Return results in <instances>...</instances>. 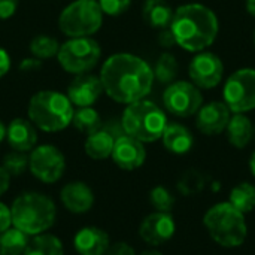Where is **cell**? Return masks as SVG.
Segmentation results:
<instances>
[{
  "label": "cell",
  "instance_id": "cell-21",
  "mask_svg": "<svg viewBox=\"0 0 255 255\" xmlns=\"http://www.w3.org/2000/svg\"><path fill=\"white\" fill-rule=\"evenodd\" d=\"M173 15L175 12L172 6L164 0H146L142 9V18L145 24L158 30L169 28Z\"/></svg>",
  "mask_w": 255,
  "mask_h": 255
},
{
  "label": "cell",
  "instance_id": "cell-25",
  "mask_svg": "<svg viewBox=\"0 0 255 255\" xmlns=\"http://www.w3.org/2000/svg\"><path fill=\"white\" fill-rule=\"evenodd\" d=\"M72 124L73 127L90 136L96 131H99L102 128V118L99 115V112L96 109H93L91 106L88 108H78L75 112H73V118H72Z\"/></svg>",
  "mask_w": 255,
  "mask_h": 255
},
{
  "label": "cell",
  "instance_id": "cell-19",
  "mask_svg": "<svg viewBox=\"0 0 255 255\" xmlns=\"http://www.w3.org/2000/svg\"><path fill=\"white\" fill-rule=\"evenodd\" d=\"M75 250L79 255H105L109 250V236L97 227L81 229L73 239Z\"/></svg>",
  "mask_w": 255,
  "mask_h": 255
},
{
  "label": "cell",
  "instance_id": "cell-35",
  "mask_svg": "<svg viewBox=\"0 0 255 255\" xmlns=\"http://www.w3.org/2000/svg\"><path fill=\"white\" fill-rule=\"evenodd\" d=\"M105 255H136V253H134V250L128 244L118 242V244L109 247V250L106 251Z\"/></svg>",
  "mask_w": 255,
  "mask_h": 255
},
{
  "label": "cell",
  "instance_id": "cell-7",
  "mask_svg": "<svg viewBox=\"0 0 255 255\" xmlns=\"http://www.w3.org/2000/svg\"><path fill=\"white\" fill-rule=\"evenodd\" d=\"M103 22V12L97 0H75L58 16L60 31L72 37H90Z\"/></svg>",
  "mask_w": 255,
  "mask_h": 255
},
{
  "label": "cell",
  "instance_id": "cell-12",
  "mask_svg": "<svg viewBox=\"0 0 255 255\" xmlns=\"http://www.w3.org/2000/svg\"><path fill=\"white\" fill-rule=\"evenodd\" d=\"M188 73L197 88L209 90L215 88L221 82L224 75V64L218 55L212 52H200L191 60Z\"/></svg>",
  "mask_w": 255,
  "mask_h": 255
},
{
  "label": "cell",
  "instance_id": "cell-41",
  "mask_svg": "<svg viewBox=\"0 0 255 255\" xmlns=\"http://www.w3.org/2000/svg\"><path fill=\"white\" fill-rule=\"evenodd\" d=\"M247 10L255 16V0H247Z\"/></svg>",
  "mask_w": 255,
  "mask_h": 255
},
{
  "label": "cell",
  "instance_id": "cell-28",
  "mask_svg": "<svg viewBox=\"0 0 255 255\" xmlns=\"http://www.w3.org/2000/svg\"><path fill=\"white\" fill-rule=\"evenodd\" d=\"M152 72H154V79H157L158 82L172 84L179 72V64L176 57L170 52H163L158 57L155 63V69Z\"/></svg>",
  "mask_w": 255,
  "mask_h": 255
},
{
  "label": "cell",
  "instance_id": "cell-9",
  "mask_svg": "<svg viewBox=\"0 0 255 255\" xmlns=\"http://www.w3.org/2000/svg\"><path fill=\"white\" fill-rule=\"evenodd\" d=\"M224 103L235 114H245L255 109V69H239L226 82Z\"/></svg>",
  "mask_w": 255,
  "mask_h": 255
},
{
  "label": "cell",
  "instance_id": "cell-14",
  "mask_svg": "<svg viewBox=\"0 0 255 255\" xmlns=\"http://www.w3.org/2000/svg\"><path fill=\"white\" fill-rule=\"evenodd\" d=\"M111 157L120 169L134 170L145 163L146 151L140 140L128 134H123L115 139Z\"/></svg>",
  "mask_w": 255,
  "mask_h": 255
},
{
  "label": "cell",
  "instance_id": "cell-8",
  "mask_svg": "<svg viewBox=\"0 0 255 255\" xmlns=\"http://www.w3.org/2000/svg\"><path fill=\"white\" fill-rule=\"evenodd\" d=\"M102 57V48L93 37H72L60 45L57 60L72 75H82L94 69Z\"/></svg>",
  "mask_w": 255,
  "mask_h": 255
},
{
  "label": "cell",
  "instance_id": "cell-10",
  "mask_svg": "<svg viewBox=\"0 0 255 255\" xmlns=\"http://www.w3.org/2000/svg\"><path fill=\"white\" fill-rule=\"evenodd\" d=\"M28 169L39 181L54 184L64 173L66 158L54 145H40L31 149V154L28 155Z\"/></svg>",
  "mask_w": 255,
  "mask_h": 255
},
{
  "label": "cell",
  "instance_id": "cell-39",
  "mask_svg": "<svg viewBox=\"0 0 255 255\" xmlns=\"http://www.w3.org/2000/svg\"><path fill=\"white\" fill-rule=\"evenodd\" d=\"M10 69V57L6 49L0 48V78H3Z\"/></svg>",
  "mask_w": 255,
  "mask_h": 255
},
{
  "label": "cell",
  "instance_id": "cell-33",
  "mask_svg": "<svg viewBox=\"0 0 255 255\" xmlns=\"http://www.w3.org/2000/svg\"><path fill=\"white\" fill-rule=\"evenodd\" d=\"M103 13L111 16H118L127 12L131 4V0H97Z\"/></svg>",
  "mask_w": 255,
  "mask_h": 255
},
{
  "label": "cell",
  "instance_id": "cell-5",
  "mask_svg": "<svg viewBox=\"0 0 255 255\" xmlns=\"http://www.w3.org/2000/svg\"><path fill=\"white\" fill-rule=\"evenodd\" d=\"M209 236L224 248L241 247L248 235L245 215L230 202L212 206L203 218Z\"/></svg>",
  "mask_w": 255,
  "mask_h": 255
},
{
  "label": "cell",
  "instance_id": "cell-11",
  "mask_svg": "<svg viewBox=\"0 0 255 255\" xmlns=\"http://www.w3.org/2000/svg\"><path fill=\"white\" fill-rule=\"evenodd\" d=\"M164 108L181 118L191 117L197 114V111L203 105V96L200 90L187 81H178L170 84L163 94Z\"/></svg>",
  "mask_w": 255,
  "mask_h": 255
},
{
  "label": "cell",
  "instance_id": "cell-23",
  "mask_svg": "<svg viewBox=\"0 0 255 255\" xmlns=\"http://www.w3.org/2000/svg\"><path fill=\"white\" fill-rule=\"evenodd\" d=\"M115 137L106 131L105 128H100L99 131L90 134L85 140V152L93 160H105L112 155Z\"/></svg>",
  "mask_w": 255,
  "mask_h": 255
},
{
  "label": "cell",
  "instance_id": "cell-6",
  "mask_svg": "<svg viewBox=\"0 0 255 255\" xmlns=\"http://www.w3.org/2000/svg\"><path fill=\"white\" fill-rule=\"evenodd\" d=\"M126 134L143 142H155L161 139L167 126L166 114L155 103L149 100H139L130 103L121 118Z\"/></svg>",
  "mask_w": 255,
  "mask_h": 255
},
{
  "label": "cell",
  "instance_id": "cell-22",
  "mask_svg": "<svg viewBox=\"0 0 255 255\" xmlns=\"http://www.w3.org/2000/svg\"><path fill=\"white\" fill-rule=\"evenodd\" d=\"M227 139L235 148H245L253 140L254 126L245 114H235L227 124Z\"/></svg>",
  "mask_w": 255,
  "mask_h": 255
},
{
  "label": "cell",
  "instance_id": "cell-17",
  "mask_svg": "<svg viewBox=\"0 0 255 255\" xmlns=\"http://www.w3.org/2000/svg\"><path fill=\"white\" fill-rule=\"evenodd\" d=\"M6 139L12 149L19 152L31 151L37 142V133L31 121L15 118L6 127Z\"/></svg>",
  "mask_w": 255,
  "mask_h": 255
},
{
  "label": "cell",
  "instance_id": "cell-13",
  "mask_svg": "<svg viewBox=\"0 0 255 255\" xmlns=\"http://www.w3.org/2000/svg\"><path fill=\"white\" fill-rule=\"evenodd\" d=\"M103 85L99 76L82 73L76 75V78L67 87V97L73 106L88 108L93 106L102 96Z\"/></svg>",
  "mask_w": 255,
  "mask_h": 255
},
{
  "label": "cell",
  "instance_id": "cell-43",
  "mask_svg": "<svg viewBox=\"0 0 255 255\" xmlns=\"http://www.w3.org/2000/svg\"><path fill=\"white\" fill-rule=\"evenodd\" d=\"M4 137H6V127H4V124L0 121V142H1Z\"/></svg>",
  "mask_w": 255,
  "mask_h": 255
},
{
  "label": "cell",
  "instance_id": "cell-2",
  "mask_svg": "<svg viewBox=\"0 0 255 255\" xmlns=\"http://www.w3.org/2000/svg\"><path fill=\"white\" fill-rule=\"evenodd\" d=\"M170 30L176 45L190 52H202L218 36V18L208 6L184 4L175 10Z\"/></svg>",
  "mask_w": 255,
  "mask_h": 255
},
{
  "label": "cell",
  "instance_id": "cell-15",
  "mask_svg": "<svg viewBox=\"0 0 255 255\" xmlns=\"http://www.w3.org/2000/svg\"><path fill=\"white\" fill-rule=\"evenodd\" d=\"M230 118L232 111L224 102H211L208 105H202V108L197 111L196 126L203 134L215 136L227 128Z\"/></svg>",
  "mask_w": 255,
  "mask_h": 255
},
{
  "label": "cell",
  "instance_id": "cell-36",
  "mask_svg": "<svg viewBox=\"0 0 255 255\" xmlns=\"http://www.w3.org/2000/svg\"><path fill=\"white\" fill-rule=\"evenodd\" d=\"M10 224H12L10 209L4 203H0V233L7 230L10 227Z\"/></svg>",
  "mask_w": 255,
  "mask_h": 255
},
{
  "label": "cell",
  "instance_id": "cell-29",
  "mask_svg": "<svg viewBox=\"0 0 255 255\" xmlns=\"http://www.w3.org/2000/svg\"><path fill=\"white\" fill-rule=\"evenodd\" d=\"M60 49V43L55 37L46 36V34H39L31 39L30 42V52L33 57L39 60H48L52 57H57Z\"/></svg>",
  "mask_w": 255,
  "mask_h": 255
},
{
  "label": "cell",
  "instance_id": "cell-30",
  "mask_svg": "<svg viewBox=\"0 0 255 255\" xmlns=\"http://www.w3.org/2000/svg\"><path fill=\"white\" fill-rule=\"evenodd\" d=\"M1 167L9 173V176H19L28 169V155L19 151L9 152L4 155Z\"/></svg>",
  "mask_w": 255,
  "mask_h": 255
},
{
  "label": "cell",
  "instance_id": "cell-44",
  "mask_svg": "<svg viewBox=\"0 0 255 255\" xmlns=\"http://www.w3.org/2000/svg\"><path fill=\"white\" fill-rule=\"evenodd\" d=\"M140 255H163L161 253H158V251H145V253H142Z\"/></svg>",
  "mask_w": 255,
  "mask_h": 255
},
{
  "label": "cell",
  "instance_id": "cell-4",
  "mask_svg": "<svg viewBox=\"0 0 255 255\" xmlns=\"http://www.w3.org/2000/svg\"><path fill=\"white\" fill-rule=\"evenodd\" d=\"M12 224L27 236H37L52 227L57 215L54 202L40 193H24L10 208Z\"/></svg>",
  "mask_w": 255,
  "mask_h": 255
},
{
  "label": "cell",
  "instance_id": "cell-16",
  "mask_svg": "<svg viewBox=\"0 0 255 255\" xmlns=\"http://www.w3.org/2000/svg\"><path fill=\"white\" fill-rule=\"evenodd\" d=\"M139 235L146 244L158 247L173 238L175 221L170 214L154 212L142 221L139 227Z\"/></svg>",
  "mask_w": 255,
  "mask_h": 255
},
{
  "label": "cell",
  "instance_id": "cell-32",
  "mask_svg": "<svg viewBox=\"0 0 255 255\" xmlns=\"http://www.w3.org/2000/svg\"><path fill=\"white\" fill-rule=\"evenodd\" d=\"M149 202L157 209V212H166V214H170V211L173 209V205H175V199L170 194V191L161 185L151 190Z\"/></svg>",
  "mask_w": 255,
  "mask_h": 255
},
{
  "label": "cell",
  "instance_id": "cell-1",
  "mask_svg": "<svg viewBox=\"0 0 255 255\" xmlns=\"http://www.w3.org/2000/svg\"><path fill=\"white\" fill-rule=\"evenodd\" d=\"M99 78L108 97L118 103L130 105L151 93L154 72L140 57L120 52L103 63Z\"/></svg>",
  "mask_w": 255,
  "mask_h": 255
},
{
  "label": "cell",
  "instance_id": "cell-45",
  "mask_svg": "<svg viewBox=\"0 0 255 255\" xmlns=\"http://www.w3.org/2000/svg\"><path fill=\"white\" fill-rule=\"evenodd\" d=\"M253 139L255 140V126H254V131H253Z\"/></svg>",
  "mask_w": 255,
  "mask_h": 255
},
{
  "label": "cell",
  "instance_id": "cell-20",
  "mask_svg": "<svg viewBox=\"0 0 255 255\" xmlns=\"http://www.w3.org/2000/svg\"><path fill=\"white\" fill-rule=\"evenodd\" d=\"M163 145L167 151L182 155L187 154L193 145H194V136L193 133L182 124L173 123V124H167L164 131H163Z\"/></svg>",
  "mask_w": 255,
  "mask_h": 255
},
{
  "label": "cell",
  "instance_id": "cell-38",
  "mask_svg": "<svg viewBox=\"0 0 255 255\" xmlns=\"http://www.w3.org/2000/svg\"><path fill=\"white\" fill-rule=\"evenodd\" d=\"M158 42H160V45L164 46V48H170V46L176 45V40H175V36H173L170 27L161 30V33H160V36H158Z\"/></svg>",
  "mask_w": 255,
  "mask_h": 255
},
{
  "label": "cell",
  "instance_id": "cell-3",
  "mask_svg": "<svg viewBox=\"0 0 255 255\" xmlns=\"http://www.w3.org/2000/svg\"><path fill=\"white\" fill-rule=\"evenodd\" d=\"M73 105L63 93L43 90L31 96L28 102L30 121L46 133L64 130L73 118Z\"/></svg>",
  "mask_w": 255,
  "mask_h": 255
},
{
  "label": "cell",
  "instance_id": "cell-26",
  "mask_svg": "<svg viewBox=\"0 0 255 255\" xmlns=\"http://www.w3.org/2000/svg\"><path fill=\"white\" fill-rule=\"evenodd\" d=\"M24 255H64V250L58 238L42 233L28 242Z\"/></svg>",
  "mask_w": 255,
  "mask_h": 255
},
{
  "label": "cell",
  "instance_id": "cell-46",
  "mask_svg": "<svg viewBox=\"0 0 255 255\" xmlns=\"http://www.w3.org/2000/svg\"><path fill=\"white\" fill-rule=\"evenodd\" d=\"M254 45H255V30H254Z\"/></svg>",
  "mask_w": 255,
  "mask_h": 255
},
{
  "label": "cell",
  "instance_id": "cell-31",
  "mask_svg": "<svg viewBox=\"0 0 255 255\" xmlns=\"http://www.w3.org/2000/svg\"><path fill=\"white\" fill-rule=\"evenodd\" d=\"M203 187H205V176L197 170L187 172L178 182L179 191L185 196H193L196 193H200Z\"/></svg>",
  "mask_w": 255,
  "mask_h": 255
},
{
  "label": "cell",
  "instance_id": "cell-18",
  "mask_svg": "<svg viewBox=\"0 0 255 255\" xmlns=\"http://www.w3.org/2000/svg\"><path fill=\"white\" fill-rule=\"evenodd\" d=\"M61 202L72 214H85L94 205V194L84 182H70L61 190Z\"/></svg>",
  "mask_w": 255,
  "mask_h": 255
},
{
  "label": "cell",
  "instance_id": "cell-27",
  "mask_svg": "<svg viewBox=\"0 0 255 255\" xmlns=\"http://www.w3.org/2000/svg\"><path fill=\"white\" fill-rule=\"evenodd\" d=\"M230 203L242 214L251 212L255 208V187L250 182L238 184L230 193Z\"/></svg>",
  "mask_w": 255,
  "mask_h": 255
},
{
  "label": "cell",
  "instance_id": "cell-34",
  "mask_svg": "<svg viewBox=\"0 0 255 255\" xmlns=\"http://www.w3.org/2000/svg\"><path fill=\"white\" fill-rule=\"evenodd\" d=\"M19 0H0V19H9L15 15Z\"/></svg>",
  "mask_w": 255,
  "mask_h": 255
},
{
  "label": "cell",
  "instance_id": "cell-40",
  "mask_svg": "<svg viewBox=\"0 0 255 255\" xmlns=\"http://www.w3.org/2000/svg\"><path fill=\"white\" fill-rule=\"evenodd\" d=\"M9 182H10L9 173L0 166V196L6 193V190L9 188Z\"/></svg>",
  "mask_w": 255,
  "mask_h": 255
},
{
  "label": "cell",
  "instance_id": "cell-42",
  "mask_svg": "<svg viewBox=\"0 0 255 255\" xmlns=\"http://www.w3.org/2000/svg\"><path fill=\"white\" fill-rule=\"evenodd\" d=\"M250 169H251V173L255 176V151L251 155V160H250Z\"/></svg>",
  "mask_w": 255,
  "mask_h": 255
},
{
  "label": "cell",
  "instance_id": "cell-37",
  "mask_svg": "<svg viewBox=\"0 0 255 255\" xmlns=\"http://www.w3.org/2000/svg\"><path fill=\"white\" fill-rule=\"evenodd\" d=\"M42 67V60L31 57V58H24L19 63V70L21 72H37Z\"/></svg>",
  "mask_w": 255,
  "mask_h": 255
},
{
  "label": "cell",
  "instance_id": "cell-24",
  "mask_svg": "<svg viewBox=\"0 0 255 255\" xmlns=\"http://www.w3.org/2000/svg\"><path fill=\"white\" fill-rule=\"evenodd\" d=\"M28 236L16 227L0 233V255H21L28 247Z\"/></svg>",
  "mask_w": 255,
  "mask_h": 255
}]
</instances>
